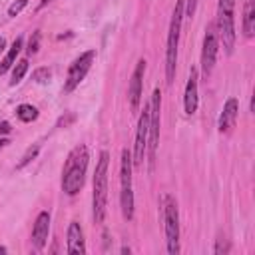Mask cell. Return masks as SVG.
Segmentation results:
<instances>
[{
  "mask_svg": "<svg viewBox=\"0 0 255 255\" xmlns=\"http://www.w3.org/2000/svg\"><path fill=\"white\" fill-rule=\"evenodd\" d=\"M16 116H18V120H22V122H34V120L38 118V110H36L32 104H20V106L16 108Z\"/></svg>",
  "mask_w": 255,
  "mask_h": 255,
  "instance_id": "ac0fdd59",
  "label": "cell"
},
{
  "mask_svg": "<svg viewBox=\"0 0 255 255\" xmlns=\"http://www.w3.org/2000/svg\"><path fill=\"white\" fill-rule=\"evenodd\" d=\"M8 143H10V139H8V137H0V149H4Z\"/></svg>",
  "mask_w": 255,
  "mask_h": 255,
  "instance_id": "83f0119b",
  "label": "cell"
},
{
  "mask_svg": "<svg viewBox=\"0 0 255 255\" xmlns=\"http://www.w3.org/2000/svg\"><path fill=\"white\" fill-rule=\"evenodd\" d=\"M147 129H149V106L143 108V112L139 114L137 120V131H135V143H133V165H141L143 163V155L147 149Z\"/></svg>",
  "mask_w": 255,
  "mask_h": 255,
  "instance_id": "30bf717a",
  "label": "cell"
},
{
  "mask_svg": "<svg viewBox=\"0 0 255 255\" xmlns=\"http://www.w3.org/2000/svg\"><path fill=\"white\" fill-rule=\"evenodd\" d=\"M4 46H6V40L0 36V56H2V52H4Z\"/></svg>",
  "mask_w": 255,
  "mask_h": 255,
  "instance_id": "f1b7e54d",
  "label": "cell"
},
{
  "mask_svg": "<svg viewBox=\"0 0 255 255\" xmlns=\"http://www.w3.org/2000/svg\"><path fill=\"white\" fill-rule=\"evenodd\" d=\"M217 38H221L227 54L235 48V0H219L217 6Z\"/></svg>",
  "mask_w": 255,
  "mask_h": 255,
  "instance_id": "277c9868",
  "label": "cell"
},
{
  "mask_svg": "<svg viewBox=\"0 0 255 255\" xmlns=\"http://www.w3.org/2000/svg\"><path fill=\"white\" fill-rule=\"evenodd\" d=\"M131 153L129 149H122V193H120V203H122V213L126 219L133 217V191H131Z\"/></svg>",
  "mask_w": 255,
  "mask_h": 255,
  "instance_id": "5b68a950",
  "label": "cell"
},
{
  "mask_svg": "<svg viewBox=\"0 0 255 255\" xmlns=\"http://www.w3.org/2000/svg\"><path fill=\"white\" fill-rule=\"evenodd\" d=\"M26 6H28V0H16V2H12L8 6V16H18Z\"/></svg>",
  "mask_w": 255,
  "mask_h": 255,
  "instance_id": "603a6c76",
  "label": "cell"
},
{
  "mask_svg": "<svg viewBox=\"0 0 255 255\" xmlns=\"http://www.w3.org/2000/svg\"><path fill=\"white\" fill-rule=\"evenodd\" d=\"M88 159H90L88 157V147L84 143L76 145L68 153V159H66L64 169H62V189H64V193L76 195L82 189L84 179H86Z\"/></svg>",
  "mask_w": 255,
  "mask_h": 255,
  "instance_id": "6da1fadb",
  "label": "cell"
},
{
  "mask_svg": "<svg viewBox=\"0 0 255 255\" xmlns=\"http://www.w3.org/2000/svg\"><path fill=\"white\" fill-rule=\"evenodd\" d=\"M108 165H110V153L102 151L96 171H94V193H92V205H94V219L96 223H102L106 217V205H108Z\"/></svg>",
  "mask_w": 255,
  "mask_h": 255,
  "instance_id": "7a4b0ae2",
  "label": "cell"
},
{
  "mask_svg": "<svg viewBox=\"0 0 255 255\" xmlns=\"http://www.w3.org/2000/svg\"><path fill=\"white\" fill-rule=\"evenodd\" d=\"M50 78H52L50 68H38V70H34V72H32V80H34V82H38V84H48V82H50Z\"/></svg>",
  "mask_w": 255,
  "mask_h": 255,
  "instance_id": "44dd1931",
  "label": "cell"
},
{
  "mask_svg": "<svg viewBox=\"0 0 255 255\" xmlns=\"http://www.w3.org/2000/svg\"><path fill=\"white\" fill-rule=\"evenodd\" d=\"M48 233H50V213L48 211H40L36 217V223L32 227V243L42 249L48 241Z\"/></svg>",
  "mask_w": 255,
  "mask_h": 255,
  "instance_id": "7c38bea8",
  "label": "cell"
},
{
  "mask_svg": "<svg viewBox=\"0 0 255 255\" xmlns=\"http://www.w3.org/2000/svg\"><path fill=\"white\" fill-rule=\"evenodd\" d=\"M22 50V36H18L14 42H12V46H10V50H8V54L4 56V60L0 62V74H6L12 66H14V62H16V56H18V52Z\"/></svg>",
  "mask_w": 255,
  "mask_h": 255,
  "instance_id": "e0dca14e",
  "label": "cell"
},
{
  "mask_svg": "<svg viewBox=\"0 0 255 255\" xmlns=\"http://www.w3.org/2000/svg\"><path fill=\"white\" fill-rule=\"evenodd\" d=\"M183 108H185L187 116L195 114V110H197V70L195 68H191V74H189V80H187V86H185Z\"/></svg>",
  "mask_w": 255,
  "mask_h": 255,
  "instance_id": "5bb4252c",
  "label": "cell"
},
{
  "mask_svg": "<svg viewBox=\"0 0 255 255\" xmlns=\"http://www.w3.org/2000/svg\"><path fill=\"white\" fill-rule=\"evenodd\" d=\"M10 124L8 122H0V135H6V133H10Z\"/></svg>",
  "mask_w": 255,
  "mask_h": 255,
  "instance_id": "484cf974",
  "label": "cell"
},
{
  "mask_svg": "<svg viewBox=\"0 0 255 255\" xmlns=\"http://www.w3.org/2000/svg\"><path fill=\"white\" fill-rule=\"evenodd\" d=\"M195 8H197V0H187V2H183V16L191 18V16L195 14Z\"/></svg>",
  "mask_w": 255,
  "mask_h": 255,
  "instance_id": "d4e9b609",
  "label": "cell"
},
{
  "mask_svg": "<svg viewBox=\"0 0 255 255\" xmlns=\"http://www.w3.org/2000/svg\"><path fill=\"white\" fill-rule=\"evenodd\" d=\"M66 251L70 255H84L86 253V241H84V231L78 221H72L68 227V247Z\"/></svg>",
  "mask_w": 255,
  "mask_h": 255,
  "instance_id": "4fadbf2b",
  "label": "cell"
},
{
  "mask_svg": "<svg viewBox=\"0 0 255 255\" xmlns=\"http://www.w3.org/2000/svg\"><path fill=\"white\" fill-rule=\"evenodd\" d=\"M237 112H239V104L235 98H229L223 106V112L219 116V131H229L235 126L237 120Z\"/></svg>",
  "mask_w": 255,
  "mask_h": 255,
  "instance_id": "9a60e30c",
  "label": "cell"
},
{
  "mask_svg": "<svg viewBox=\"0 0 255 255\" xmlns=\"http://www.w3.org/2000/svg\"><path fill=\"white\" fill-rule=\"evenodd\" d=\"M94 58H96V50H88L84 54H80L68 68V78H66V84H64V92H72L80 86V82L86 78V74L90 72L92 64H94Z\"/></svg>",
  "mask_w": 255,
  "mask_h": 255,
  "instance_id": "ba28073f",
  "label": "cell"
},
{
  "mask_svg": "<svg viewBox=\"0 0 255 255\" xmlns=\"http://www.w3.org/2000/svg\"><path fill=\"white\" fill-rule=\"evenodd\" d=\"M183 22V0L175 2V10L171 16L169 24V34H167V48H165V80L167 84L173 82L175 76V64H177V44H179V30Z\"/></svg>",
  "mask_w": 255,
  "mask_h": 255,
  "instance_id": "3957f363",
  "label": "cell"
},
{
  "mask_svg": "<svg viewBox=\"0 0 255 255\" xmlns=\"http://www.w3.org/2000/svg\"><path fill=\"white\" fill-rule=\"evenodd\" d=\"M70 122H74V114H70V116H68V118H62V120H60V122H58V126H68V124H70Z\"/></svg>",
  "mask_w": 255,
  "mask_h": 255,
  "instance_id": "4316f807",
  "label": "cell"
},
{
  "mask_svg": "<svg viewBox=\"0 0 255 255\" xmlns=\"http://www.w3.org/2000/svg\"><path fill=\"white\" fill-rule=\"evenodd\" d=\"M6 251H8V249H6L4 245H0V253H6Z\"/></svg>",
  "mask_w": 255,
  "mask_h": 255,
  "instance_id": "f546056e",
  "label": "cell"
},
{
  "mask_svg": "<svg viewBox=\"0 0 255 255\" xmlns=\"http://www.w3.org/2000/svg\"><path fill=\"white\" fill-rule=\"evenodd\" d=\"M38 151H40V145L38 143H34V145H30L26 151H24V155H22V159L16 163V169H24L32 159H36V155H38Z\"/></svg>",
  "mask_w": 255,
  "mask_h": 255,
  "instance_id": "ffe728a7",
  "label": "cell"
},
{
  "mask_svg": "<svg viewBox=\"0 0 255 255\" xmlns=\"http://www.w3.org/2000/svg\"><path fill=\"white\" fill-rule=\"evenodd\" d=\"M163 223H165V243H167V253L177 255L179 253V213L175 201L167 195L165 197V207H163Z\"/></svg>",
  "mask_w": 255,
  "mask_h": 255,
  "instance_id": "8992f818",
  "label": "cell"
},
{
  "mask_svg": "<svg viewBox=\"0 0 255 255\" xmlns=\"http://www.w3.org/2000/svg\"><path fill=\"white\" fill-rule=\"evenodd\" d=\"M26 72H28V60H26V58H22V60H18V64L12 68V80H10V86L20 84V82H22V78L26 76Z\"/></svg>",
  "mask_w": 255,
  "mask_h": 255,
  "instance_id": "d6986e66",
  "label": "cell"
},
{
  "mask_svg": "<svg viewBox=\"0 0 255 255\" xmlns=\"http://www.w3.org/2000/svg\"><path fill=\"white\" fill-rule=\"evenodd\" d=\"M143 72H145V60H139L133 68L131 80H129V88H128V98H129V106L135 112L139 108L141 102V90H143Z\"/></svg>",
  "mask_w": 255,
  "mask_h": 255,
  "instance_id": "8fae6325",
  "label": "cell"
},
{
  "mask_svg": "<svg viewBox=\"0 0 255 255\" xmlns=\"http://www.w3.org/2000/svg\"><path fill=\"white\" fill-rule=\"evenodd\" d=\"M255 32V0H245L243 4V34L251 38Z\"/></svg>",
  "mask_w": 255,
  "mask_h": 255,
  "instance_id": "2e32d148",
  "label": "cell"
},
{
  "mask_svg": "<svg viewBox=\"0 0 255 255\" xmlns=\"http://www.w3.org/2000/svg\"><path fill=\"white\" fill-rule=\"evenodd\" d=\"M28 54H36L38 50H40V32L36 30V32H32V36H30V40H28Z\"/></svg>",
  "mask_w": 255,
  "mask_h": 255,
  "instance_id": "7402d4cb",
  "label": "cell"
},
{
  "mask_svg": "<svg viewBox=\"0 0 255 255\" xmlns=\"http://www.w3.org/2000/svg\"><path fill=\"white\" fill-rule=\"evenodd\" d=\"M227 251H229V243H227V239L219 237V239H217V243H215V249H213V253H215V255H225Z\"/></svg>",
  "mask_w": 255,
  "mask_h": 255,
  "instance_id": "cb8c5ba5",
  "label": "cell"
},
{
  "mask_svg": "<svg viewBox=\"0 0 255 255\" xmlns=\"http://www.w3.org/2000/svg\"><path fill=\"white\" fill-rule=\"evenodd\" d=\"M217 50H219V38L215 32L213 24H207L205 28V38H203V50H201V72L205 76L211 74L215 60H217Z\"/></svg>",
  "mask_w": 255,
  "mask_h": 255,
  "instance_id": "9c48e42d",
  "label": "cell"
},
{
  "mask_svg": "<svg viewBox=\"0 0 255 255\" xmlns=\"http://www.w3.org/2000/svg\"><path fill=\"white\" fill-rule=\"evenodd\" d=\"M149 129H147V157L149 163H153L155 159V151H157V143H159V110H161V92L155 88L149 100Z\"/></svg>",
  "mask_w": 255,
  "mask_h": 255,
  "instance_id": "52a82bcc",
  "label": "cell"
}]
</instances>
